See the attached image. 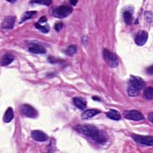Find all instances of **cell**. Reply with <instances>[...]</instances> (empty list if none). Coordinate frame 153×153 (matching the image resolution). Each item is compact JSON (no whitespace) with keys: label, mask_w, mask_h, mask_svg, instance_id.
<instances>
[{"label":"cell","mask_w":153,"mask_h":153,"mask_svg":"<svg viewBox=\"0 0 153 153\" xmlns=\"http://www.w3.org/2000/svg\"><path fill=\"white\" fill-rule=\"evenodd\" d=\"M14 118V113L13 110L11 107H9L6 110L4 117H3V121L5 123H9Z\"/></svg>","instance_id":"cell-14"},{"label":"cell","mask_w":153,"mask_h":153,"mask_svg":"<svg viewBox=\"0 0 153 153\" xmlns=\"http://www.w3.org/2000/svg\"><path fill=\"white\" fill-rule=\"evenodd\" d=\"M99 113H100V111L97 109H87L82 112V114H81V118L82 120H88L93 117L96 115L98 114Z\"/></svg>","instance_id":"cell-12"},{"label":"cell","mask_w":153,"mask_h":153,"mask_svg":"<svg viewBox=\"0 0 153 153\" xmlns=\"http://www.w3.org/2000/svg\"><path fill=\"white\" fill-rule=\"evenodd\" d=\"M8 2H16V1H8Z\"/></svg>","instance_id":"cell-29"},{"label":"cell","mask_w":153,"mask_h":153,"mask_svg":"<svg viewBox=\"0 0 153 153\" xmlns=\"http://www.w3.org/2000/svg\"><path fill=\"white\" fill-rule=\"evenodd\" d=\"M63 26V23H62V22H58V23H56L55 24V25H54V29H55V30H56V31H59V30H60L62 29Z\"/></svg>","instance_id":"cell-23"},{"label":"cell","mask_w":153,"mask_h":153,"mask_svg":"<svg viewBox=\"0 0 153 153\" xmlns=\"http://www.w3.org/2000/svg\"><path fill=\"white\" fill-rule=\"evenodd\" d=\"M77 2H78L77 1H70V4H72V5H75Z\"/></svg>","instance_id":"cell-27"},{"label":"cell","mask_w":153,"mask_h":153,"mask_svg":"<svg viewBox=\"0 0 153 153\" xmlns=\"http://www.w3.org/2000/svg\"><path fill=\"white\" fill-rule=\"evenodd\" d=\"M133 140L139 144L145 145L146 146H152L153 137L152 136H140L133 134L131 136Z\"/></svg>","instance_id":"cell-6"},{"label":"cell","mask_w":153,"mask_h":153,"mask_svg":"<svg viewBox=\"0 0 153 153\" xmlns=\"http://www.w3.org/2000/svg\"><path fill=\"white\" fill-rule=\"evenodd\" d=\"M147 72H148V74H151V75H152V73H153V70H152V66H150L149 68H147Z\"/></svg>","instance_id":"cell-25"},{"label":"cell","mask_w":153,"mask_h":153,"mask_svg":"<svg viewBox=\"0 0 153 153\" xmlns=\"http://www.w3.org/2000/svg\"><path fill=\"white\" fill-rule=\"evenodd\" d=\"M72 12V8L70 6L60 5L53 10L52 15L59 19H63L68 16Z\"/></svg>","instance_id":"cell-3"},{"label":"cell","mask_w":153,"mask_h":153,"mask_svg":"<svg viewBox=\"0 0 153 153\" xmlns=\"http://www.w3.org/2000/svg\"><path fill=\"white\" fill-rule=\"evenodd\" d=\"M20 111L23 115L29 118H35L38 116L37 111L31 105L28 104L23 105L21 106Z\"/></svg>","instance_id":"cell-5"},{"label":"cell","mask_w":153,"mask_h":153,"mask_svg":"<svg viewBox=\"0 0 153 153\" xmlns=\"http://www.w3.org/2000/svg\"><path fill=\"white\" fill-rule=\"evenodd\" d=\"M28 50L35 54H44L46 52V49L44 47L40 44H34L30 46L28 48Z\"/></svg>","instance_id":"cell-11"},{"label":"cell","mask_w":153,"mask_h":153,"mask_svg":"<svg viewBox=\"0 0 153 153\" xmlns=\"http://www.w3.org/2000/svg\"><path fill=\"white\" fill-rule=\"evenodd\" d=\"M36 11H27L26 13H25L23 16H22L21 18V21L20 22V23H22V22H25V20L30 19L32 17H33L35 14H36Z\"/></svg>","instance_id":"cell-19"},{"label":"cell","mask_w":153,"mask_h":153,"mask_svg":"<svg viewBox=\"0 0 153 153\" xmlns=\"http://www.w3.org/2000/svg\"><path fill=\"white\" fill-rule=\"evenodd\" d=\"M15 17L13 16H8L5 17L1 25L2 29H11L13 27L15 23Z\"/></svg>","instance_id":"cell-10"},{"label":"cell","mask_w":153,"mask_h":153,"mask_svg":"<svg viewBox=\"0 0 153 153\" xmlns=\"http://www.w3.org/2000/svg\"><path fill=\"white\" fill-rule=\"evenodd\" d=\"M145 85V81L140 76L131 75L128 81L127 93L128 96H137Z\"/></svg>","instance_id":"cell-2"},{"label":"cell","mask_w":153,"mask_h":153,"mask_svg":"<svg viewBox=\"0 0 153 153\" xmlns=\"http://www.w3.org/2000/svg\"><path fill=\"white\" fill-rule=\"evenodd\" d=\"M80 131L85 136L89 137L100 144L105 143L108 139V135L105 132L99 130L96 126L91 124L82 126L80 128Z\"/></svg>","instance_id":"cell-1"},{"label":"cell","mask_w":153,"mask_h":153,"mask_svg":"<svg viewBox=\"0 0 153 153\" xmlns=\"http://www.w3.org/2000/svg\"><path fill=\"white\" fill-rule=\"evenodd\" d=\"M103 54L104 59L111 67L116 68L118 65V59L117 56L112 52L110 51L108 49H104Z\"/></svg>","instance_id":"cell-4"},{"label":"cell","mask_w":153,"mask_h":153,"mask_svg":"<svg viewBox=\"0 0 153 153\" xmlns=\"http://www.w3.org/2000/svg\"><path fill=\"white\" fill-rule=\"evenodd\" d=\"M77 52V47L75 45H71L68 47L66 53L69 56H72Z\"/></svg>","instance_id":"cell-21"},{"label":"cell","mask_w":153,"mask_h":153,"mask_svg":"<svg viewBox=\"0 0 153 153\" xmlns=\"http://www.w3.org/2000/svg\"><path fill=\"white\" fill-rule=\"evenodd\" d=\"M73 102L75 106L79 109H81V110L84 109L86 107V103L78 97H74Z\"/></svg>","instance_id":"cell-16"},{"label":"cell","mask_w":153,"mask_h":153,"mask_svg":"<svg viewBox=\"0 0 153 153\" xmlns=\"http://www.w3.org/2000/svg\"><path fill=\"white\" fill-rule=\"evenodd\" d=\"M123 17L126 23L128 25H131L132 22V14L129 11H125L123 13Z\"/></svg>","instance_id":"cell-18"},{"label":"cell","mask_w":153,"mask_h":153,"mask_svg":"<svg viewBox=\"0 0 153 153\" xmlns=\"http://www.w3.org/2000/svg\"><path fill=\"white\" fill-rule=\"evenodd\" d=\"M106 115L108 118L113 120H120L121 119V115L118 111L115 109H111L107 112H106Z\"/></svg>","instance_id":"cell-13"},{"label":"cell","mask_w":153,"mask_h":153,"mask_svg":"<svg viewBox=\"0 0 153 153\" xmlns=\"http://www.w3.org/2000/svg\"><path fill=\"white\" fill-rule=\"evenodd\" d=\"M14 57L10 53H6L4 54L1 59V65L7 66L10 64L14 60Z\"/></svg>","instance_id":"cell-15"},{"label":"cell","mask_w":153,"mask_h":153,"mask_svg":"<svg viewBox=\"0 0 153 153\" xmlns=\"http://www.w3.org/2000/svg\"><path fill=\"white\" fill-rule=\"evenodd\" d=\"M124 116L126 118L133 121H140L145 118L142 114L137 110L126 111L124 112Z\"/></svg>","instance_id":"cell-7"},{"label":"cell","mask_w":153,"mask_h":153,"mask_svg":"<svg viewBox=\"0 0 153 153\" xmlns=\"http://www.w3.org/2000/svg\"><path fill=\"white\" fill-rule=\"evenodd\" d=\"M148 38V32L145 30H141L137 32L136 36H135V43L139 45V46H142L144 45Z\"/></svg>","instance_id":"cell-8"},{"label":"cell","mask_w":153,"mask_h":153,"mask_svg":"<svg viewBox=\"0 0 153 153\" xmlns=\"http://www.w3.org/2000/svg\"><path fill=\"white\" fill-rule=\"evenodd\" d=\"M148 120H149L151 123H152V120H153V113H152V112L149 113V114H148Z\"/></svg>","instance_id":"cell-24"},{"label":"cell","mask_w":153,"mask_h":153,"mask_svg":"<svg viewBox=\"0 0 153 153\" xmlns=\"http://www.w3.org/2000/svg\"><path fill=\"white\" fill-rule=\"evenodd\" d=\"M31 136L34 140L39 142L45 141L48 138L46 133H45L42 131L38 130H35L32 131Z\"/></svg>","instance_id":"cell-9"},{"label":"cell","mask_w":153,"mask_h":153,"mask_svg":"<svg viewBox=\"0 0 153 153\" xmlns=\"http://www.w3.org/2000/svg\"><path fill=\"white\" fill-rule=\"evenodd\" d=\"M143 97L148 100H152L153 98V88L151 87H147L143 91Z\"/></svg>","instance_id":"cell-17"},{"label":"cell","mask_w":153,"mask_h":153,"mask_svg":"<svg viewBox=\"0 0 153 153\" xmlns=\"http://www.w3.org/2000/svg\"><path fill=\"white\" fill-rule=\"evenodd\" d=\"M93 100H98V101H99L100 100V99L97 97H96V96H94V97H93Z\"/></svg>","instance_id":"cell-28"},{"label":"cell","mask_w":153,"mask_h":153,"mask_svg":"<svg viewBox=\"0 0 153 153\" xmlns=\"http://www.w3.org/2000/svg\"><path fill=\"white\" fill-rule=\"evenodd\" d=\"M35 27L41 30L43 33H48L50 30V26L48 25H46L44 26H42L39 23H35Z\"/></svg>","instance_id":"cell-20"},{"label":"cell","mask_w":153,"mask_h":153,"mask_svg":"<svg viewBox=\"0 0 153 153\" xmlns=\"http://www.w3.org/2000/svg\"><path fill=\"white\" fill-rule=\"evenodd\" d=\"M47 21V19L45 16H42L41 17L40 19H39V22H41V23H44V22H45Z\"/></svg>","instance_id":"cell-26"},{"label":"cell","mask_w":153,"mask_h":153,"mask_svg":"<svg viewBox=\"0 0 153 153\" xmlns=\"http://www.w3.org/2000/svg\"><path fill=\"white\" fill-rule=\"evenodd\" d=\"M32 2L33 3H37V4H41L42 5H45L46 6H49L51 4V1L50 0H46V1H32Z\"/></svg>","instance_id":"cell-22"}]
</instances>
